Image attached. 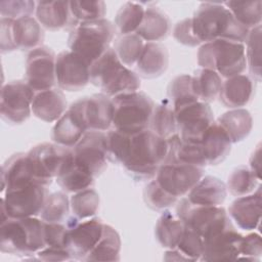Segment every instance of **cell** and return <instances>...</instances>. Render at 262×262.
<instances>
[{
  "label": "cell",
  "mask_w": 262,
  "mask_h": 262,
  "mask_svg": "<svg viewBox=\"0 0 262 262\" xmlns=\"http://www.w3.org/2000/svg\"><path fill=\"white\" fill-rule=\"evenodd\" d=\"M193 33L200 44L223 39L245 43L249 31L224 6L223 2H204L191 17Z\"/></svg>",
  "instance_id": "cell-1"
},
{
  "label": "cell",
  "mask_w": 262,
  "mask_h": 262,
  "mask_svg": "<svg viewBox=\"0 0 262 262\" xmlns=\"http://www.w3.org/2000/svg\"><path fill=\"white\" fill-rule=\"evenodd\" d=\"M168 152V141L150 129L130 135L122 166L136 179L155 178Z\"/></svg>",
  "instance_id": "cell-2"
},
{
  "label": "cell",
  "mask_w": 262,
  "mask_h": 262,
  "mask_svg": "<svg viewBox=\"0 0 262 262\" xmlns=\"http://www.w3.org/2000/svg\"><path fill=\"white\" fill-rule=\"evenodd\" d=\"M90 82L110 97L138 91L140 88L138 75L121 62L112 47L91 64Z\"/></svg>",
  "instance_id": "cell-3"
},
{
  "label": "cell",
  "mask_w": 262,
  "mask_h": 262,
  "mask_svg": "<svg viewBox=\"0 0 262 262\" xmlns=\"http://www.w3.org/2000/svg\"><path fill=\"white\" fill-rule=\"evenodd\" d=\"M45 222L36 217L7 218L0 222V250L13 255H33L46 247Z\"/></svg>",
  "instance_id": "cell-4"
},
{
  "label": "cell",
  "mask_w": 262,
  "mask_h": 262,
  "mask_svg": "<svg viewBox=\"0 0 262 262\" xmlns=\"http://www.w3.org/2000/svg\"><path fill=\"white\" fill-rule=\"evenodd\" d=\"M115 31L113 23L105 18L78 23L68 39L70 51L79 55L91 67L110 48Z\"/></svg>",
  "instance_id": "cell-5"
},
{
  "label": "cell",
  "mask_w": 262,
  "mask_h": 262,
  "mask_svg": "<svg viewBox=\"0 0 262 262\" xmlns=\"http://www.w3.org/2000/svg\"><path fill=\"white\" fill-rule=\"evenodd\" d=\"M114 115L112 126L125 134H135L148 129L155 108L152 99L141 91L127 92L112 97Z\"/></svg>",
  "instance_id": "cell-6"
},
{
  "label": "cell",
  "mask_w": 262,
  "mask_h": 262,
  "mask_svg": "<svg viewBox=\"0 0 262 262\" xmlns=\"http://www.w3.org/2000/svg\"><path fill=\"white\" fill-rule=\"evenodd\" d=\"M196 57L202 69L215 71L224 79L243 74L247 67L245 44L223 39L202 44Z\"/></svg>",
  "instance_id": "cell-7"
},
{
  "label": "cell",
  "mask_w": 262,
  "mask_h": 262,
  "mask_svg": "<svg viewBox=\"0 0 262 262\" xmlns=\"http://www.w3.org/2000/svg\"><path fill=\"white\" fill-rule=\"evenodd\" d=\"M27 161L34 177L48 186L73 161V149L57 143L44 142L27 152Z\"/></svg>",
  "instance_id": "cell-8"
},
{
  "label": "cell",
  "mask_w": 262,
  "mask_h": 262,
  "mask_svg": "<svg viewBox=\"0 0 262 262\" xmlns=\"http://www.w3.org/2000/svg\"><path fill=\"white\" fill-rule=\"evenodd\" d=\"M176 212V215L182 219L185 225L203 238L233 227L227 212L221 206H195L183 198L178 203Z\"/></svg>",
  "instance_id": "cell-9"
},
{
  "label": "cell",
  "mask_w": 262,
  "mask_h": 262,
  "mask_svg": "<svg viewBox=\"0 0 262 262\" xmlns=\"http://www.w3.org/2000/svg\"><path fill=\"white\" fill-rule=\"evenodd\" d=\"M47 196V186L39 183L4 191L1 199V221L7 218H27L40 215Z\"/></svg>",
  "instance_id": "cell-10"
},
{
  "label": "cell",
  "mask_w": 262,
  "mask_h": 262,
  "mask_svg": "<svg viewBox=\"0 0 262 262\" xmlns=\"http://www.w3.org/2000/svg\"><path fill=\"white\" fill-rule=\"evenodd\" d=\"M66 226L68 228L66 242L68 252L72 259L84 261L100 239L104 223L98 218L81 221L72 216L67 219Z\"/></svg>",
  "instance_id": "cell-11"
},
{
  "label": "cell",
  "mask_w": 262,
  "mask_h": 262,
  "mask_svg": "<svg viewBox=\"0 0 262 262\" xmlns=\"http://www.w3.org/2000/svg\"><path fill=\"white\" fill-rule=\"evenodd\" d=\"M35 92L26 81L15 80L3 85L0 97V114L10 124H21L32 114Z\"/></svg>",
  "instance_id": "cell-12"
},
{
  "label": "cell",
  "mask_w": 262,
  "mask_h": 262,
  "mask_svg": "<svg viewBox=\"0 0 262 262\" xmlns=\"http://www.w3.org/2000/svg\"><path fill=\"white\" fill-rule=\"evenodd\" d=\"M72 149L75 164L94 178L106 168L108 156L104 132L87 131Z\"/></svg>",
  "instance_id": "cell-13"
},
{
  "label": "cell",
  "mask_w": 262,
  "mask_h": 262,
  "mask_svg": "<svg viewBox=\"0 0 262 262\" xmlns=\"http://www.w3.org/2000/svg\"><path fill=\"white\" fill-rule=\"evenodd\" d=\"M204 175V169L179 162L163 163L155 176L159 185L179 199L186 195Z\"/></svg>",
  "instance_id": "cell-14"
},
{
  "label": "cell",
  "mask_w": 262,
  "mask_h": 262,
  "mask_svg": "<svg viewBox=\"0 0 262 262\" xmlns=\"http://www.w3.org/2000/svg\"><path fill=\"white\" fill-rule=\"evenodd\" d=\"M177 131L184 140L199 141L214 123V114L209 103L194 101L174 108Z\"/></svg>",
  "instance_id": "cell-15"
},
{
  "label": "cell",
  "mask_w": 262,
  "mask_h": 262,
  "mask_svg": "<svg viewBox=\"0 0 262 262\" xmlns=\"http://www.w3.org/2000/svg\"><path fill=\"white\" fill-rule=\"evenodd\" d=\"M56 55L47 46H40L29 52L26 60V82L37 93L56 85Z\"/></svg>",
  "instance_id": "cell-16"
},
{
  "label": "cell",
  "mask_w": 262,
  "mask_h": 262,
  "mask_svg": "<svg viewBox=\"0 0 262 262\" xmlns=\"http://www.w3.org/2000/svg\"><path fill=\"white\" fill-rule=\"evenodd\" d=\"M85 102L86 97L77 99L56 121L51 131V139L54 143L73 148L88 131Z\"/></svg>",
  "instance_id": "cell-17"
},
{
  "label": "cell",
  "mask_w": 262,
  "mask_h": 262,
  "mask_svg": "<svg viewBox=\"0 0 262 262\" xmlns=\"http://www.w3.org/2000/svg\"><path fill=\"white\" fill-rule=\"evenodd\" d=\"M56 85L66 91H79L90 82V64L70 50L61 51L55 60Z\"/></svg>",
  "instance_id": "cell-18"
},
{
  "label": "cell",
  "mask_w": 262,
  "mask_h": 262,
  "mask_svg": "<svg viewBox=\"0 0 262 262\" xmlns=\"http://www.w3.org/2000/svg\"><path fill=\"white\" fill-rule=\"evenodd\" d=\"M243 235L234 227L222 230L203 238L202 261L236 260L239 256V246Z\"/></svg>",
  "instance_id": "cell-19"
},
{
  "label": "cell",
  "mask_w": 262,
  "mask_h": 262,
  "mask_svg": "<svg viewBox=\"0 0 262 262\" xmlns=\"http://www.w3.org/2000/svg\"><path fill=\"white\" fill-rule=\"evenodd\" d=\"M227 214L241 229L246 231L255 229L261 220V185L254 193L234 200Z\"/></svg>",
  "instance_id": "cell-20"
},
{
  "label": "cell",
  "mask_w": 262,
  "mask_h": 262,
  "mask_svg": "<svg viewBox=\"0 0 262 262\" xmlns=\"http://www.w3.org/2000/svg\"><path fill=\"white\" fill-rule=\"evenodd\" d=\"M255 94V80L248 75H236L223 81L219 98L229 108H242L249 104Z\"/></svg>",
  "instance_id": "cell-21"
},
{
  "label": "cell",
  "mask_w": 262,
  "mask_h": 262,
  "mask_svg": "<svg viewBox=\"0 0 262 262\" xmlns=\"http://www.w3.org/2000/svg\"><path fill=\"white\" fill-rule=\"evenodd\" d=\"M33 183L41 184L32 174L27 154L17 152L12 155L1 168V191L20 188ZM43 185V184H42Z\"/></svg>",
  "instance_id": "cell-22"
},
{
  "label": "cell",
  "mask_w": 262,
  "mask_h": 262,
  "mask_svg": "<svg viewBox=\"0 0 262 262\" xmlns=\"http://www.w3.org/2000/svg\"><path fill=\"white\" fill-rule=\"evenodd\" d=\"M168 64L167 48L158 42H146L135 64L136 74L144 79L158 78L166 72Z\"/></svg>",
  "instance_id": "cell-23"
},
{
  "label": "cell",
  "mask_w": 262,
  "mask_h": 262,
  "mask_svg": "<svg viewBox=\"0 0 262 262\" xmlns=\"http://www.w3.org/2000/svg\"><path fill=\"white\" fill-rule=\"evenodd\" d=\"M227 195L226 184L215 176L202 177L186 194L187 201L195 206H221Z\"/></svg>",
  "instance_id": "cell-24"
},
{
  "label": "cell",
  "mask_w": 262,
  "mask_h": 262,
  "mask_svg": "<svg viewBox=\"0 0 262 262\" xmlns=\"http://www.w3.org/2000/svg\"><path fill=\"white\" fill-rule=\"evenodd\" d=\"M64 94L56 88L35 93L32 102V113L38 119L51 123L56 122L67 111Z\"/></svg>",
  "instance_id": "cell-25"
},
{
  "label": "cell",
  "mask_w": 262,
  "mask_h": 262,
  "mask_svg": "<svg viewBox=\"0 0 262 262\" xmlns=\"http://www.w3.org/2000/svg\"><path fill=\"white\" fill-rule=\"evenodd\" d=\"M114 115V105L112 97L96 93L86 97L85 117L88 131L104 132L112 127Z\"/></svg>",
  "instance_id": "cell-26"
},
{
  "label": "cell",
  "mask_w": 262,
  "mask_h": 262,
  "mask_svg": "<svg viewBox=\"0 0 262 262\" xmlns=\"http://www.w3.org/2000/svg\"><path fill=\"white\" fill-rule=\"evenodd\" d=\"M199 141L207 165H217L223 162L230 152L232 144L217 122L206 130Z\"/></svg>",
  "instance_id": "cell-27"
},
{
  "label": "cell",
  "mask_w": 262,
  "mask_h": 262,
  "mask_svg": "<svg viewBox=\"0 0 262 262\" xmlns=\"http://www.w3.org/2000/svg\"><path fill=\"white\" fill-rule=\"evenodd\" d=\"M35 14L41 27L49 31H59L70 25L73 19L70 1H38Z\"/></svg>",
  "instance_id": "cell-28"
},
{
  "label": "cell",
  "mask_w": 262,
  "mask_h": 262,
  "mask_svg": "<svg viewBox=\"0 0 262 262\" xmlns=\"http://www.w3.org/2000/svg\"><path fill=\"white\" fill-rule=\"evenodd\" d=\"M171 23L165 12L159 7H146L143 19L135 34L146 42H159L167 38Z\"/></svg>",
  "instance_id": "cell-29"
},
{
  "label": "cell",
  "mask_w": 262,
  "mask_h": 262,
  "mask_svg": "<svg viewBox=\"0 0 262 262\" xmlns=\"http://www.w3.org/2000/svg\"><path fill=\"white\" fill-rule=\"evenodd\" d=\"M13 42L16 49L30 50L42 46L44 33L41 25L33 16L13 19Z\"/></svg>",
  "instance_id": "cell-30"
},
{
  "label": "cell",
  "mask_w": 262,
  "mask_h": 262,
  "mask_svg": "<svg viewBox=\"0 0 262 262\" xmlns=\"http://www.w3.org/2000/svg\"><path fill=\"white\" fill-rule=\"evenodd\" d=\"M217 123L225 131L231 143L244 140L253 127L252 116L246 108H232L221 115Z\"/></svg>",
  "instance_id": "cell-31"
},
{
  "label": "cell",
  "mask_w": 262,
  "mask_h": 262,
  "mask_svg": "<svg viewBox=\"0 0 262 262\" xmlns=\"http://www.w3.org/2000/svg\"><path fill=\"white\" fill-rule=\"evenodd\" d=\"M185 229V223L177 215L165 211L160 216L155 227L158 243L168 250H173L180 242Z\"/></svg>",
  "instance_id": "cell-32"
},
{
  "label": "cell",
  "mask_w": 262,
  "mask_h": 262,
  "mask_svg": "<svg viewBox=\"0 0 262 262\" xmlns=\"http://www.w3.org/2000/svg\"><path fill=\"white\" fill-rule=\"evenodd\" d=\"M203 237L193 229L185 225L184 232L177 247L167 251L164 260L171 261H198L203 254Z\"/></svg>",
  "instance_id": "cell-33"
},
{
  "label": "cell",
  "mask_w": 262,
  "mask_h": 262,
  "mask_svg": "<svg viewBox=\"0 0 262 262\" xmlns=\"http://www.w3.org/2000/svg\"><path fill=\"white\" fill-rule=\"evenodd\" d=\"M192 89L200 101L211 102L220 93L223 80L219 74L209 69H199L191 76Z\"/></svg>",
  "instance_id": "cell-34"
},
{
  "label": "cell",
  "mask_w": 262,
  "mask_h": 262,
  "mask_svg": "<svg viewBox=\"0 0 262 262\" xmlns=\"http://www.w3.org/2000/svg\"><path fill=\"white\" fill-rule=\"evenodd\" d=\"M121 251V237L111 225L104 224L103 232L89 255L84 261H119Z\"/></svg>",
  "instance_id": "cell-35"
},
{
  "label": "cell",
  "mask_w": 262,
  "mask_h": 262,
  "mask_svg": "<svg viewBox=\"0 0 262 262\" xmlns=\"http://www.w3.org/2000/svg\"><path fill=\"white\" fill-rule=\"evenodd\" d=\"M149 127L156 135L165 139L176 134V117L174 108L168 99H165L155 105Z\"/></svg>",
  "instance_id": "cell-36"
},
{
  "label": "cell",
  "mask_w": 262,
  "mask_h": 262,
  "mask_svg": "<svg viewBox=\"0 0 262 262\" xmlns=\"http://www.w3.org/2000/svg\"><path fill=\"white\" fill-rule=\"evenodd\" d=\"M55 179L62 191L68 193H76L89 188L93 184L95 178L77 166L73 157V161Z\"/></svg>",
  "instance_id": "cell-37"
},
{
  "label": "cell",
  "mask_w": 262,
  "mask_h": 262,
  "mask_svg": "<svg viewBox=\"0 0 262 262\" xmlns=\"http://www.w3.org/2000/svg\"><path fill=\"white\" fill-rule=\"evenodd\" d=\"M224 6L231 12L234 18L248 30L261 26L262 2L256 1H226Z\"/></svg>",
  "instance_id": "cell-38"
},
{
  "label": "cell",
  "mask_w": 262,
  "mask_h": 262,
  "mask_svg": "<svg viewBox=\"0 0 262 262\" xmlns=\"http://www.w3.org/2000/svg\"><path fill=\"white\" fill-rule=\"evenodd\" d=\"M144 11L145 8L140 3L131 1L124 3L117 11L115 28L122 36L135 34L143 19Z\"/></svg>",
  "instance_id": "cell-39"
},
{
  "label": "cell",
  "mask_w": 262,
  "mask_h": 262,
  "mask_svg": "<svg viewBox=\"0 0 262 262\" xmlns=\"http://www.w3.org/2000/svg\"><path fill=\"white\" fill-rule=\"evenodd\" d=\"M99 194L90 187L73 193L70 199L72 214L79 220L92 218L99 208Z\"/></svg>",
  "instance_id": "cell-40"
},
{
  "label": "cell",
  "mask_w": 262,
  "mask_h": 262,
  "mask_svg": "<svg viewBox=\"0 0 262 262\" xmlns=\"http://www.w3.org/2000/svg\"><path fill=\"white\" fill-rule=\"evenodd\" d=\"M71 211L70 199L64 191H56L48 194L40 217L47 223H62L69 217Z\"/></svg>",
  "instance_id": "cell-41"
},
{
  "label": "cell",
  "mask_w": 262,
  "mask_h": 262,
  "mask_svg": "<svg viewBox=\"0 0 262 262\" xmlns=\"http://www.w3.org/2000/svg\"><path fill=\"white\" fill-rule=\"evenodd\" d=\"M259 178L246 166L235 168L227 179L226 189L234 196H243L253 192L258 185Z\"/></svg>",
  "instance_id": "cell-42"
},
{
  "label": "cell",
  "mask_w": 262,
  "mask_h": 262,
  "mask_svg": "<svg viewBox=\"0 0 262 262\" xmlns=\"http://www.w3.org/2000/svg\"><path fill=\"white\" fill-rule=\"evenodd\" d=\"M168 100L173 108L194 101H200L192 89V80L190 75H179L175 77L168 87Z\"/></svg>",
  "instance_id": "cell-43"
},
{
  "label": "cell",
  "mask_w": 262,
  "mask_h": 262,
  "mask_svg": "<svg viewBox=\"0 0 262 262\" xmlns=\"http://www.w3.org/2000/svg\"><path fill=\"white\" fill-rule=\"evenodd\" d=\"M247 46L246 61L249 67L250 77L260 82L261 80V26H258L249 31L248 38L246 40Z\"/></svg>",
  "instance_id": "cell-44"
},
{
  "label": "cell",
  "mask_w": 262,
  "mask_h": 262,
  "mask_svg": "<svg viewBox=\"0 0 262 262\" xmlns=\"http://www.w3.org/2000/svg\"><path fill=\"white\" fill-rule=\"evenodd\" d=\"M144 46V41L136 34L122 36L115 44V51L126 67L135 66Z\"/></svg>",
  "instance_id": "cell-45"
},
{
  "label": "cell",
  "mask_w": 262,
  "mask_h": 262,
  "mask_svg": "<svg viewBox=\"0 0 262 262\" xmlns=\"http://www.w3.org/2000/svg\"><path fill=\"white\" fill-rule=\"evenodd\" d=\"M70 9L73 19L78 23L94 21L104 18L106 6L103 1H70Z\"/></svg>",
  "instance_id": "cell-46"
},
{
  "label": "cell",
  "mask_w": 262,
  "mask_h": 262,
  "mask_svg": "<svg viewBox=\"0 0 262 262\" xmlns=\"http://www.w3.org/2000/svg\"><path fill=\"white\" fill-rule=\"evenodd\" d=\"M143 199L147 207L156 211H163L175 205L178 201L177 198L165 191L159 183L152 179L143 190Z\"/></svg>",
  "instance_id": "cell-47"
},
{
  "label": "cell",
  "mask_w": 262,
  "mask_h": 262,
  "mask_svg": "<svg viewBox=\"0 0 262 262\" xmlns=\"http://www.w3.org/2000/svg\"><path fill=\"white\" fill-rule=\"evenodd\" d=\"M36 11V2L31 0H2L0 1L1 17L18 19L32 16Z\"/></svg>",
  "instance_id": "cell-48"
},
{
  "label": "cell",
  "mask_w": 262,
  "mask_h": 262,
  "mask_svg": "<svg viewBox=\"0 0 262 262\" xmlns=\"http://www.w3.org/2000/svg\"><path fill=\"white\" fill-rule=\"evenodd\" d=\"M67 231L68 228L62 223H47L44 226V237L46 247L67 249Z\"/></svg>",
  "instance_id": "cell-49"
},
{
  "label": "cell",
  "mask_w": 262,
  "mask_h": 262,
  "mask_svg": "<svg viewBox=\"0 0 262 262\" xmlns=\"http://www.w3.org/2000/svg\"><path fill=\"white\" fill-rule=\"evenodd\" d=\"M262 253V243L261 236L258 233H249L248 235H243L241 246H239V256L237 259L246 260H256L260 257Z\"/></svg>",
  "instance_id": "cell-50"
},
{
  "label": "cell",
  "mask_w": 262,
  "mask_h": 262,
  "mask_svg": "<svg viewBox=\"0 0 262 262\" xmlns=\"http://www.w3.org/2000/svg\"><path fill=\"white\" fill-rule=\"evenodd\" d=\"M173 37L178 43L186 46L194 47L201 45L193 33L191 17L184 18L175 25L173 29Z\"/></svg>",
  "instance_id": "cell-51"
},
{
  "label": "cell",
  "mask_w": 262,
  "mask_h": 262,
  "mask_svg": "<svg viewBox=\"0 0 262 262\" xmlns=\"http://www.w3.org/2000/svg\"><path fill=\"white\" fill-rule=\"evenodd\" d=\"M12 23L13 19L7 17H1L0 19V48L2 53H7L15 50L12 35Z\"/></svg>",
  "instance_id": "cell-52"
},
{
  "label": "cell",
  "mask_w": 262,
  "mask_h": 262,
  "mask_svg": "<svg viewBox=\"0 0 262 262\" xmlns=\"http://www.w3.org/2000/svg\"><path fill=\"white\" fill-rule=\"evenodd\" d=\"M39 260L42 261H66L71 260L72 257L67 249L45 247L36 253Z\"/></svg>",
  "instance_id": "cell-53"
},
{
  "label": "cell",
  "mask_w": 262,
  "mask_h": 262,
  "mask_svg": "<svg viewBox=\"0 0 262 262\" xmlns=\"http://www.w3.org/2000/svg\"><path fill=\"white\" fill-rule=\"evenodd\" d=\"M261 147L260 145L257 146V148L254 150L250 158V169L256 174V176L261 179Z\"/></svg>",
  "instance_id": "cell-54"
}]
</instances>
